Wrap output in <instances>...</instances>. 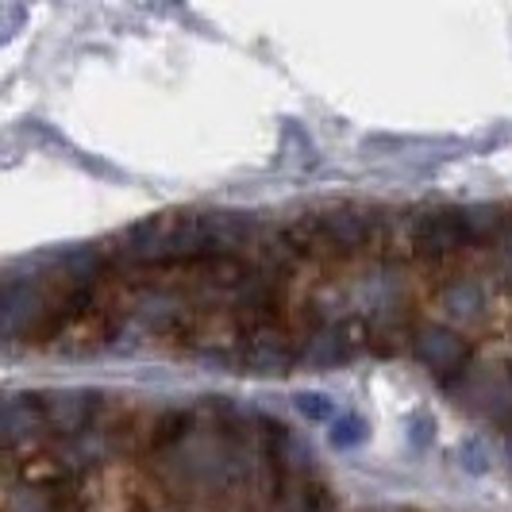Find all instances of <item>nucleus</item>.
<instances>
[{"mask_svg": "<svg viewBox=\"0 0 512 512\" xmlns=\"http://www.w3.org/2000/svg\"><path fill=\"white\" fill-rule=\"evenodd\" d=\"M297 258H355L378 239V216L359 205H332L301 212L282 228Z\"/></svg>", "mask_w": 512, "mask_h": 512, "instance_id": "nucleus-2", "label": "nucleus"}, {"mask_svg": "<svg viewBox=\"0 0 512 512\" xmlns=\"http://www.w3.org/2000/svg\"><path fill=\"white\" fill-rule=\"evenodd\" d=\"M412 255L424 262H451L462 255L466 243V228H462V208H432L424 216H416L409 239Z\"/></svg>", "mask_w": 512, "mask_h": 512, "instance_id": "nucleus-6", "label": "nucleus"}, {"mask_svg": "<svg viewBox=\"0 0 512 512\" xmlns=\"http://www.w3.org/2000/svg\"><path fill=\"white\" fill-rule=\"evenodd\" d=\"M493 247H497V274H501L505 285H512V212H509V224H505V235Z\"/></svg>", "mask_w": 512, "mask_h": 512, "instance_id": "nucleus-12", "label": "nucleus"}, {"mask_svg": "<svg viewBox=\"0 0 512 512\" xmlns=\"http://www.w3.org/2000/svg\"><path fill=\"white\" fill-rule=\"evenodd\" d=\"M412 359L420 362L428 374L436 378H466L470 362H474V347L462 332L451 324H420L412 328Z\"/></svg>", "mask_w": 512, "mask_h": 512, "instance_id": "nucleus-3", "label": "nucleus"}, {"mask_svg": "<svg viewBox=\"0 0 512 512\" xmlns=\"http://www.w3.org/2000/svg\"><path fill=\"white\" fill-rule=\"evenodd\" d=\"M112 262L135 266V270L208 262V216L205 212H158L143 224H131L128 231L116 235Z\"/></svg>", "mask_w": 512, "mask_h": 512, "instance_id": "nucleus-1", "label": "nucleus"}, {"mask_svg": "<svg viewBox=\"0 0 512 512\" xmlns=\"http://www.w3.org/2000/svg\"><path fill=\"white\" fill-rule=\"evenodd\" d=\"M293 405H297V412H301L305 420H312V424H332L335 416H339L332 397H328V393H316V389L297 393V397H293Z\"/></svg>", "mask_w": 512, "mask_h": 512, "instance_id": "nucleus-9", "label": "nucleus"}, {"mask_svg": "<svg viewBox=\"0 0 512 512\" xmlns=\"http://www.w3.org/2000/svg\"><path fill=\"white\" fill-rule=\"evenodd\" d=\"M447 308H451L455 316H474V312L482 308V289L470 282L455 285V289L447 293Z\"/></svg>", "mask_w": 512, "mask_h": 512, "instance_id": "nucleus-11", "label": "nucleus"}, {"mask_svg": "<svg viewBox=\"0 0 512 512\" xmlns=\"http://www.w3.org/2000/svg\"><path fill=\"white\" fill-rule=\"evenodd\" d=\"M362 439H366V420H359V416H335L332 428H328V443L332 447H339V451H347V447H359Z\"/></svg>", "mask_w": 512, "mask_h": 512, "instance_id": "nucleus-10", "label": "nucleus"}, {"mask_svg": "<svg viewBox=\"0 0 512 512\" xmlns=\"http://www.w3.org/2000/svg\"><path fill=\"white\" fill-rule=\"evenodd\" d=\"M366 347V328L351 320H335L320 324L297 343V366L305 370H335L343 362H351Z\"/></svg>", "mask_w": 512, "mask_h": 512, "instance_id": "nucleus-5", "label": "nucleus"}, {"mask_svg": "<svg viewBox=\"0 0 512 512\" xmlns=\"http://www.w3.org/2000/svg\"><path fill=\"white\" fill-rule=\"evenodd\" d=\"M197 432V416L193 409H166L158 412L151 424V451H174L185 439Z\"/></svg>", "mask_w": 512, "mask_h": 512, "instance_id": "nucleus-8", "label": "nucleus"}, {"mask_svg": "<svg viewBox=\"0 0 512 512\" xmlns=\"http://www.w3.org/2000/svg\"><path fill=\"white\" fill-rule=\"evenodd\" d=\"M509 224V208L501 205H470L462 208V228H466V243L474 247H493Z\"/></svg>", "mask_w": 512, "mask_h": 512, "instance_id": "nucleus-7", "label": "nucleus"}, {"mask_svg": "<svg viewBox=\"0 0 512 512\" xmlns=\"http://www.w3.org/2000/svg\"><path fill=\"white\" fill-rule=\"evenodd\" d=\"M239 366L247 374H270V378H282L297 366V339L285 332L282 324L274 320H262L251 324L243 343H239Z\"/></svg>", "mask_w": 512, "mask_h": 512, "instance_id": "nucleus-4", "label": "nucleus"}]
</instances>
